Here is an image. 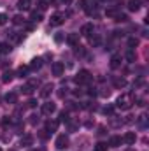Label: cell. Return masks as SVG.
I'll return each mask as SVG.
<instances>
[{"instance_id":"1","label":"cell","mask_w":149,"mask_h":151,"mask_svg":"<svg viewBox=\"0 0 149 151\" xmlns=\"http://www.w3.org/2000/svg\"><path fill=\"white\" fill-rule=\"evenodd\" d=\"M133 93H123V95H119V99H117V102H116V107H119L121 111H128L135 102H133Z\"/></svg>"},{"instance_id":"2","label":"cell","mask_w":149,"mask_h":151,"mask_svg":"<svg viewBox=\"0 0 149 151\" xmlns=\"http://www.w3.org/2000/svg\"><path fill=\"white\" fill-rule=\"evenodd\" d=\"M37 86H39V83L35 79H32V81H28L25 86H21L19 90H21V93H25V95H32V93L37 90Z\"/></svg>"},{"instance_id":"3","label":"cell","mask_w":149,"mask_h":151,"mask_svg":"<svg viewBox=\"0 0 149 151\" xmlns=\"http://www.w3.org/2000/svg\"><path fill=\"white\" fill-rule=\"evenodd\" d=\"M91 81V74L88 70H79V74L75 76V83L77 84H88Z\"/></svg>"},{"instance_id":"4","label":"cell","mask_w":149,"mask_h":151,"mask_svg":"<svg viewBox=\"0 0 149 151\" xmlns=\"http://www.w3.org/2000/svg\"><path fill=\"white\" fill-rule=\"evenodd\" d=\"M54 111H56V106H54L53 102H46V104H42V106H40V113L46 114V116L53 114Z\"/></svg>"},{"instance_id":"5","label":"cell","mask_w":149,"mask_h":151,"mask_svg":"<svg viewBox=\"0 0 149 151\" xmlns=\"http://www.w3.org/2000/svg\"><path fill=\"white\" fill-rule=\"evenodd\" d=\"M54 146H56L58 150H65V148L69 146V137H67V135H58Z\"/></svg>"},{"instance_id":"6","label":"cell","mask_w":149,"mask_h":151,"mask_svg":"<svg viewBox=\"0 0 149 151\" xmlns=\"http://www.w3.org/2000/svg\"><path fill=\"white\" fill-rule=\"evenodd\" d=\"M63 70H65V65L62 62H54L53 63V76L60 77V76H63Z\"/></svg>"},{"instance_id":"7","label":"cell","mask_w":149,"mask_h":151,"mask_svg":"<svg viewBox=\"0 0 149 151\" xmlns=\"http://www.w3.org/2000/svg\"><path fill=\"white\" fill-rule=\"evenodd\" d=\"M63 19H65V14L56 12V14H53V16H51V25H53V27H60V25L63 23Z\"/></svg>"},{"instance_id":"8","label":"cell","mask_w":149,"mask_h":151,"mask_svg":"<svg viewBox=\"0 0 149 151\" xmlns=\"http://www.w3.org/2000/svg\"><path fill=\"white\" fill-rule=\"evenodd\" d=\"M91 34H93V25H91V23H86V25H82V27H81V35L90 37Z\"/></svg>"},{"instance_id":"9","label":"cell","mask_w":149,"mask_h":151,"mask_svg":"<svg viewBox=\"0 0 149 151\" xmlns=\"http://www.w3.org/2000/svg\"><path fill=\"white\" fill-rule=\"evenodd\" d=\"M121 141H123V142H126V144H135L137 135H135L133 132H126V134H125V137H123Z\"/></svg>"},{"instance_id":"10","label":"cell","mask_w":149,"mask_h":151,"mask_svg":"<svg viewBox=\"0 0 149 151\" xmlns=\"http://www.w3.org/2000/svg\"><path fill=\"white\" fill-rule=\"evenodd\" d=\"M19 144H21V146H32V144H34V135H32V134H25V135L21 137Z\"/></svg>"},{"instance_id":"11","label":"cell","mask_w":149,"mask_h":151,"mask_svg":"<svg viewBox=\"0 0 149 151\" xmlns=\"http://www.w3.org/2000/svg\"><path fill=\"white\" fill-rule=\"evenodd\" d=\"M58 123H60V121H54V119L51 121V119H49V121L46 123V130H44V132H49V134L56 132V128H58Z\"/></svg>"},{"instance_id":"12","label":"cell","mask_w":149,"mask_h":151,"mask_svg":"<svg viewBox=\"0 0 149 151\" xmlns=\"http://www.w3.org/2000/svg\"><path fill=\"white\" fill-rule=\"evenodd\" d=\"M30 7H32L30 0H18V9L19 11H30Z\"/></svg>"},{"instance_id":"13","label":"cell","mask_w":149,"mask_h":151,"mask_svg":"<svg viewBox=\"0 0 149 151\" xmlns=\"http://www.w3.org/2000/svg\"><path fill=\"white\" fill-rule=\"evenodd\" d=\"M112 83H114V86H116L117 90H121V88H125V86H126V79H125V77H114V81H112Z\"/></svg>"},{"instance_id":"14","label":"cell","mask_w":149,"mask_h":151,"mask_svg":"<svg viewBox=\"0 0 149 151\" xmlns=\"http://www.w3.org/2000/svg\"><path fill=\"white\" fill-rule=\"evenodd\" d=\"M51 91H53V84H46V86L40 90V97H42V99H47V97L51 95Z\"/></svg>"},{"instance_id":"15","label":"cell","mask_w":149,"mask_h":151,"mask_svg":"<svg viewBox=\"0 0 149 151\" xmlns=\"http://www.w3.org/2000/svg\"><path fill=\"white\" fill-rule=\"evenodd\" d=\"M40 67H42V58H34L28 69H30V70H39Z\"/></svg>"},{"instance_id":"16","label":"cell","mask_w":149,"mask_h":151,"mask_svg":"<svg viewBox=\"0 0 149 151\" xmlns=\"http://www.w3.org/2000/svg\"><path fill=\"white\" fill-rule=\"evenodd\" d=\"M121 137H117V135H112L111 139H109V146H112V148H119L121 146Z\"/></svg>"},{"instance_id":"17","label":"cell","mask_w":149,"mask_h":151,"mask_svg":"<svg viewBox=\"0 0 149 151\" xmlns=\"http://www.w3.org/2000/svg\"><path fill=\"white\" fill-rule=\"evenodd\" d=\"M121 65V56L119 55H112L111 58V69H117Z\"/></svg>"},{"instance_id":"18","label":"cell","mask_w":149,"mask_h":151,"mask_svg":"<svg viewBox=\"0 0 149 151\" xmlns=\"http://www.w3.org/2000/svg\"><path fill=\"white\" fill-rule=\"evenodd\" d=\"M67 42L74 47V46H77L79 44V35L77 34H70V35H67Z\"/></svg>"},{"instance_id":"19","label":"cell","mask_w":149,"mask_h":151,"mask_svg":"<svg viewBox=\"0 0 149 151\" xmlns=\"http://www.w3.org/2000/svg\"><path fill=\"white\" fill-rule=\"evenodd\" d=\"M12 79H14V72H11V70H5L2 74V83H11Z\"/></svg>"},{"instance_id":"20","label":"cell","mask_w":149,"mask_h":151,"mask_svg":"<svg viewBox=\"0 0 149 151\" xmlns=\"http://www.w3.org/2000/svg\"><path fill=\"white\" fill-rule=\"evenodd\" d=\"M137 123H139V127L146 128V127H148V114H140V116L137 118Z\"/></svg>"},{"instance_id":"21","label":"cell","mask_w":149,"mask_h":151,"mask_svg":"<svg viewBox=\"0 0 149 151\" xmlns=\"http://www.w3.org/2000/svg\"><path fill=\"white\" fill-rule=\"evenodd\" d=\"M128 9L130 11H139L140 9V2L139 0H130L128 2Z\"/></svg>"},{"instance_id":"22","label":"cell","mask_w":149,"mask_h":151,"mask_svg":"<svg viewBox=\"0 0 149 151\" xmlns=\"http://www.w3.org/2000/svg\"><path fill=\"white\" fill-rule=\"evenodd\" d=\"M16 100H18V95L16 93H7L5 95V102L7 104H16Z\"/></svg>"},{"instance_id":"23","label":"cell","mask_w":149,"mask_h":151,"mask_svg":"<svg viewBox=\"0 0 149 151\" xmlns=\"http://www.w3.org/2000/svg\"><path fill=\"white\" fill-rule=\"evenodd\" d=\"M28 70H30L28 67H25V65H21V67L18 69V77H21V79H23V77H27V76H28Z\"/></svg>"},{"instance_id":"24","label":"cell","mask_w":149,"mask_h":151,"mask_svg":"<svg viewBox=\"0 0 149 151\" xmlns=\"http://www.w3.org/2000/svg\"><path fill=\"white\" fill-rule=\"evenodd\" d=\"M75 49H74V53L77 55V56H84V53H86V49L81 46V44H77V46H74Z\"/></svg>"},{"instance_id":"25","label":"cell","mask_w":149,"mask_h":151,"mask_svg":"<svg viewBox=\"0 0 149 151\" xmlns=\"http://www.w3.org/2000/svg\"><path fill=\"white\" fill-rule=\"evenodd\" d=\"M7 35L11 37V40H12V42H19V40H21V34H16V32H9Z\"/></svg>"},{"instance_id":"26","label":"cell","mask_w":149,"mask_h":151,"mask_svg":"<svg viewBox=\"0 0 149 151\" xmlns=\"http://www.w3.org/2000/svg\"><path fill=\"white\" fill-rule=\"evenodd\" d=\"M32 21L34 23H39V21H42V12H32Z\"/></svg>"},{"instance_id":"27","label":"cell","mask_w":149,"mask_h":151,"mask_svg":"<svg viewBox=\"0 0 149 151\" xmlns=\"http://www.w3.org/2000/svg\"><path fill=\"white\" fill-rule=\"evenodd\" d=\"M90 44L95 47V46H98L100 44V37L98 35H90Z\"/></svg>"},{"instance_id":"28","label":"cell","mask_w":149,"mask_h":151,"mask_svg":"<svg viewBox=\"0 0 149 151\" xmlns=\"http://www.w3.org/2000/svg\"><path fill=\"white\" fill-rule=\"evenodd\" d=\"M12 23H14V25H23V23H25V18L18 14V16H14V18H12Z\"/></svg>"},{"instance_id":"29","label":"cell","mask_w":149,"mask_h":151,"mask_svg":"<svg viewBox=\"0 0 149 151\" xmlns=\"http://www.w3.org/2000/svg\"><path fill=\"white\" fill-rule=\"evenodd\" d=\"M60 121H62V123H69V113L62 111V113H60Z\"/></svg>"},{"instance_id":"30","label":"cell","mask_w":149,"mask_h":151,"mask_svg":"<svg viewBox=\"0 0 149 151\" xmlns=\"http://www.w3.org/2000/svg\"><path fill=\"white\" fill-rule=\"evenodd\" d=\"M9 51H11V46H9V44H5V42H4V44H0V53H4V55H5V53H9Z\"/></svg>"},{"instance_id":"31","label":"cell","mask_w":149,"mask_h":151,"mask_svg":"<svg viewBox=\"0 0 149 151\" xmlns=\"http://www.w3.org/2000/svg\"><path fill=\"white\" fill-rule=\"evenodd\" d=\"M95 151H107V144H105V142H98V144L95 146Z\"/></svg>"},{"instance_id":"32","label":"cell","mask_w":149,"mask_h":151,"mask_svg":"<svg viewBox=\"0 0 149 151\" xmlns=\"http://www.w3.org/2000/svg\"><path fill=\"white\" fill-rule=\"evenodd\" d=\"M128 46H130V49H133V47L139 46V40H137V39H130V40H128Z\"/></svg>"},{"instance_id":"33","label":"cell","mask_w":149,"mask_h":151,"mask_svg":"<svg viewBox=\"0 0 149 151\" xmlns=\"http://www.w3.org/2000/svg\"><path fill=\"white\" fill-rule=\"evenodd\" d=\"M126 60H128V62H135V53H133L132 49L126 53Z\"/></svg>"},{"instance_id":"34","label":"cell","mask_w":149,"mask_h":151,"mask_svg":"<svg viewBox=\"0 0 149 151\" xmlns=\"http://www.w3.org/2000/svg\"><path fill=\"white\" fill-rule=\"evenodd\" d=\"M144 83H146V81H144V77H139V79H137V81L133 83V88H140V86H142Z\"/></svg>"},{"instance_id":"35","label":"cell","mask_w":149,"mask_h":151,"mask_svg":"<svg viewBox=\"0 0 149 151\" xmlns=\"http://www.w3.org/2000/svg\"><path fill=\"white\" fill-rule=\"evenodd\" d=\"M39 9H40V11H46V9H47V2H46V0H40V2H39Z\"/></svg>"},{"instance_id":"36","label":"cell","mask_w":149,"mask_h":151,"mask_svg":"<svg viewBox=\"0 0 149 151\" xmlns=\"http://www.w3.org/2000/svg\"><path fill=\"white\" fill-rule=\"evenodd\" d=\"M104 113L109 114V116H112V113H114V107H112V106H107V107L104 109Z\"/></svg>"},{"instance_id":"37","label":"cell","mask_w":149,"mask_h":151,"mask_svg":"<svg viewBox=\"0 0 149 151\" xmlns=\"http://www.w3.org/2000/svg\"><path fill=\"white\" fill-rule=\"evenodd\" d=\"M30 123H32V125H35V123H39V116H35V114H32V116H30Z\"/></svg>"},{"instance_id":"38","label":"cell","mask_w":149,"mask_h":151,"mask_svg":"<svg viewBox=\"0 0 149 151\" xmlns=\"http://www.w3.org/2000/svg\"><path fill=\"white\" fill-rule=\"evenodd\" d=\"M126 19H128V18H126L125 14H117V16H116V21H126Z\"/></svg>"},{"instance_id":"39","label":"cell","mask_w":149,"mask_h":151,"mask_svg":"<svg viewBox=\"0 0 149 151\" xmlns=\"http://www.w3.org/2000/svg\"><path fill=\"white\" fill-rule=\"evenodd\" d=\"M27 106H28V107H35V106H37V100H34V99H30V100L27 102Z\"/></svg>"},{"instance_id":"40","label":"cell","mask_w":149,"mask_h":151,"mask_svg":"<svg viewBox=\"0 0 149 151\" xmlns=\"http://www.w3.org/2000/svg\"><path fill=\"white\" fill-rule=\"evenodd\" d=\"M63 39H65V35H63V34H56V35H54V40H56V42H62Z\"/></svg>"},{"instance_id":"41","label":"cell","mask_w":149,"mask_h":151,"mask_svg":"<svg viewBox=\"0 0 149 151\" xmlns=\"http://www.w3.org/2000/svg\"><path fill=\"white\" fill-rule=\"evenodd\" d=\"M65 93H67V88H60V91H58V97H65Z\"/></svg>"},{"instance_id":"42","label":"cell","mask_w":149,"mask_h":151,"mask_svg":"<svg viewBox=\"0 0 149 151\" xmlns=\"http://www.w3.org/2000/svg\"><path fill=\"white\" fill-rule=\"evenodd\" d=\"M9 123H11V119H9V116H5V118L2 119V127H7Z\"/></svg>"},{"instance_id":"43","label":"cell","mask_w":149,"mask_h":151,"mask_svg":"<svg viewBox=\"0 0 149 151\" xmlns=\"http://www.w3.org/2000/svg\"><path fill=\"white\" fill-rule=\"evenodd\" d=\"M5 21H7V16L5 14H0V25H5Z\"/></svg>"},{"instance_id":"44","label":"cell","mask_w":149,"mask_h":151,"mask_svg":"<svg viewBox=\"0 0 149 151\" xmlns=\"http://www.w3.org/2000/svg\"><path fill=\"white\" fill-rule=\"evenodd\" d=\"M32 151H46L44 148H39V150H32Z\"/></svg>"},{"instance_id":"45","label":"cell","mask_w":149,"mask_h":151,"mask_svg":"<svg viewBox=\"0 0 149 151\" xmlns=\"http://www.w3.org/2000/svg\"><path fill=\"white\" fill-rule=\"evenodd\" d=\"M62 2H63V4H69V2H70V0H62Z\"/></svg>"},{"instance_id":"46","label":"cell","mask_w":149,"mask_h":151,"mask_svg":"<svg viewBox=\"0 0 149 151\" xmlns=\"http://www.w3.org/2000/svg\"><path fill=\"white\" fill-rule=\"evenodd\" d=\"M0 151H2V150H0Z\"/></svg>"}]
</instances>
